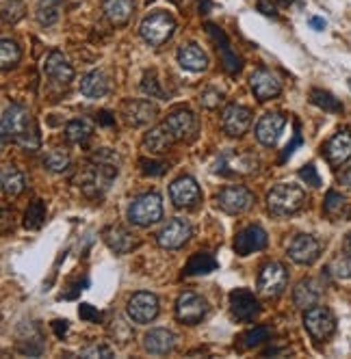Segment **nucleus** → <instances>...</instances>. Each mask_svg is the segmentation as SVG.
I'll return each instance as SVG.
<instances>
[{
  "label": "nucleus",
  "mask_w": 351,
  "mask_h": 359,
  "mask_svg": "<svg viewBox=\"0 0 351 359\" xmlns=\"http://www.w3.org/2000/svg\"><path fill=\"white\" fill-rule=\"evenodd\" d=\"M119 167L117 165H107V163H98V160L89 158V165L83 167L76 175V184L78 189L92 197V200H98L104 193L109 191L111 182L117 177Z\"/></svg>",
  "instance_id": "1"
},
{
  "label": "nucleus",
  "mask_w": 351,
  "mask_h": 359,
  "mask_svg": "<svg viewBox=\"0 0 351 359\" xmlns=\"http://www.w3.org/2000/svg\"><path fill=\"white\" fill-rule=\"evenodd\" d=\"M267 206L275 217H291L306 206V191L297 184H275L267 195Z\"/></svg>",
  "instance_id": "2"
},
{
  "label": "nucleus",
  "mask_w": 351,
  "mask_h": 359,
  "mask_svg": "<svg viewBox=\"0 0 351 359\" xmlns=\"http://www.w3.org/2000/svg\"><path fill=\"white\" fill-rule=\"evenodd\" d=\"M173 33H176V20H173V15L167 11L150 13L142 22V26H139V35L144 37V42L148 46H154V48L167 44Z\"/></svg>",
  "instance_id": "3"
},
{
  "label": "nucleus",
  "mask_w": 351,
  "mask_h": 359,
  "mask_svg": "<svg viewBox=\"0 0 351 359\" xmlns=\"http://www.w3.org/2000/svg\"><path fill=\"white\" fill-rule=\"evenodd\" d=\"M128 219L139 227H150L163 219V202L159 193H144L128 206Z\"/></svg>",
  "instance_id": "4"
},
{
  "label": "nucleus",
  "mask_w": 351,
  "mask_h": 359,
  "mask_svg": "<svg viewBox=\"0 0 351 359\" xmlns=\"http://www.w3.org/2000/svg\"><path fill=\"white\" fill-rule=\"evenodd\" d=\"M37 125H35L33 117H31V111L22 104H11L5 109L3 113V125H0V130H3V141L7 143L9 139L11 141H17L22 139L24 134L33 132Z\"/></svg>",
  "instance_id": "5"
},
{
  "label": "nucleus",
  "mask_w": 351,
  "mask_h": 359,
  "mask_svg": "<svg viewBox=\"0 0 351 359\" xmlns=\"http://www.w3.org/2000/svg\"><path fill=\"white\" fill-rule=\"evenodd\" d=\"M289 283V271L280 262H267L262 264L258 273V295L265 299H277L284 292Z\"/></svg>",
  "instance_id": "6"
},
{
  "label": "nucleus",
  "mask_w": 351,
  "mask_h": 359,
  "mask_svg": "<svg viewBox=\"0 0 351 359\" xmlns=\"http://www.w3.org/2000/svg\"><path fill=\"white\" fill-rule=\"evenodd\" d=\"M304 327L312 340L323 342L336 331V318L323 305H312V308L304 310Z\"/></svg>",
  "instance_id": "7"
},
{
  "label": "nucleus",
  "mask_w": 351,
  "mask_h": 359,
  "mask_svg": "<svg viewBox=\"0 0 351 359\" xmlns=\"http://www.w3.org/2000/svg\"><path fill=\"white\" fill-rule=\"evenodd\" d=\"M215 173L219 175H252L258 171V158L250 152H225L215 163Z\"/></svg>",
  "instance_id": "8"
},
{
  "label": "nucleus",
  "mask_w": 351,
  "mask_h": 359,
  "mask_svg": "<svg viewBox=\"0 0 351 359\" xmlns=\"http://www.w3.org/2000/svg\"><path fill=\"white\" fill-rule=\"evenodd\" d=\"M256 202V197L250 189H245L241 184H230L223 186L217 195V206L225 214H243L248 212Z\"/></svg>",
  "instance_id": "9"
},
{
  "label": "nucleus",
  "mask_w": 351,
  "mask_h": 359,
  "mask_svg": "<svg viewBox=\"0 0 351 359\" xmlns=\"http://www.w3.org/2000/svg\"><path fill=\"white\" fill-rule=\"evenodd\" d=\"M193 234V227L187 219H180V217H173L169 219L161 231L156 234V243H159V247L167 249V251H176V249H180L189 243Z\"/></svg>",
  "instance_id": "10"
},
{
  "label": "nucleus",
  "mask_w": 351,
  "mask_h": 359,
  "mask_svg": "<svg viewBox=\"0 0 351 359\" xmlns=\"http://www.w3.org/2000/svg\"><path fill=\"white\" fill-rule=\"evenodd\" d=\"M206 314H208V303L204 297L196 292L187 290L176 301V318L185 322V325H198V322L206 318Z\"/></svg>",
  "instance_id": "11"
},
{
  "label": "nucleus",
  "mask_w": 351,
  "mask_h": 359,
  "mask_svg": "<svg viewBox=\"0 0 351 359\" xmlns=\"http://www.w3.org/2000/svg\"><path fill=\"white\" fill-rule=\"evenodd\" d=\"M159 299L152 292H135L130 299H128V305H126V312H128V318L137 325H148L152 322L156 316H159Z\"/></svg>",
  "instance_id": "12"
},
{
  "label": "nucleus",
  "mask_w": 351,
  "mask_h": 359,
  "mask_svg": "<svg viewBox=\"0 0 351 359\" xmlns=\"http://www.w3.org/2000/svg\"><path fill=\"white\" fill-rule=\"evenodd\" d=\"M252 125V111L243 104H228L221 113V128L228 137H243Z\"/></svg>",
  "instance_id": "13"
},
{
  "label": "nucleus",
  "mask_w": 351,
  "mask_h": 359,
  "mask_svg": "<svg viewBox=\"0 0 351 359\" xmlns=\"http://www.w3.org/2000/svg\"><path fill=\"white\" fill-rule=\"evenodd\" d=\"M169 197L176 208H193L202 200V191L191 175H180L169 184Z\"/></svg>",
  "instance_id": "14"
},
{
  "label": "nucleus",
  "mask_w": 351,
  "mask_h": 359,
  "mask_svg": "<svg viewBox=\"0 0 351 359\" xmlns=\"http://www.w3.org/2000/svg\"><path fill=\"white\" fill-rule=\"evenodd\" d=\"M250 87H252L254 96L260 102L273 100V98H277L280 94H282V82H280V78L273 74L271 69H267V67H258V69L252 71Z\"/></svg>",
  "instance_id": "15"
},
{
  "label": "nucleus",
  "mask_w": 351,
  "mask_h": 359,
  "mask_svg": "<svg viewBox=\"0 0 351 359\" xmlns=\"http://www.w3.org/2000/svg\"><path fill=\"white\" fill-rule=\"evenodd\" d=\"M319 256H321V243L310 234L295 236L289 245V258L295 264L310 266L319 260Z\"/></svg>",
  "instance_id": "16"
},
{
  "label": "nucleus",
  "mask_w": 351,
  "mask_h": 359,
  "mask_svg": "<svg viewBox=\"0 0 351 359\" xmlns=\"http://www.w3.org/2000/svg\"><path fill=\"white\" fill-rule=\"evenodd\" d=\"M230 310H232L234 318L243 320V322H250V320L258 318L262 312L258 299L248 288H237L230 292Z\"/></svg>",
  "instance_id": "17"
},
{
  "label": "nucleus",
  "mask_w": 351,
  "mask_h": 359,
  "mask_svg": "<svg viewBox=\"0 0 351 359\" xmlns=\"http://www.w3.org/2000/svg\"><path fill=\"white\" fill-rule=\"evenodd\" d=\"M44 74L55 87H67L74 80V67L63 57V52L52 50L44 63Z\"/></svg>",
  "instance_id": "18"
},
{
  "label": "nucleus",
  "mask_w": 351,
  "mask_h": 359,
  "mask_svg": "<svg viewBox=\"0 0 351 359\" xmlns=\"http://www.w3.org/2000/svg\"><path fill=\"white\" fill-rule=\"evenodd\" d=\"M269 243V236L267 231L262 229L260 225H248L243 227L237 238H234V251L237 256H250V254H256V251H262Z\"/></svg>",
  "instance_id": "19"
},
{
  "label": "nucleus",
  "mask_w": 351,
  "mask_h": 359,
  "mask_svg": "<svg viewBox=\"0 0 351 359\" xmlns=\"http://www.w3.org/2000/svg\"><path fill=\"white\" fill-rule=\"evenodd\" d=\"M284 123H286V119L282 113H265L262 115L256 123V139H258L260 146L273 148L280 139V134H282V130H284Z\"/></svg>",
  "instance_id": "20"
},
{
  "label": "nucleus",
  "mask_w": 351,
  "mask_h": 359,
  "mask_svg": "<svg viewBox=\"0 0 351 359\" xmlns=\"http://www.w3.org/2000/svg\"><path fill=\"white\" fill-rule=\"evenodd\" d=\"M323 156L332 167H341L351 158V132L349 130H339L334 137H332L325 148H323Z\"/></svg>",
  "instance_id": "21"
},
{
  "label": "nucleus",
  "mask_w": 351,
  "mask_h": 359,
  "mask_svg": "<svg viewBox=\"0 0 351 359\" xmlns=\"http://www.w3.org/2000/svg\"><path fill=\"white\" fill-rule=\"evenodd\" d=\"M165 123H167V128H169V132L173 134L176 141H187V139H191L193 134H196V130H198L196 115H193L191 111H187V109L171 111L167 115Z\"/></svg>",
  "instance_id": "22"
},
{
  "label": "nucleus",
  "mask_w": 351,
  "mask_h": 359,
  "mask_svg": "<svg viewBox=\"0 0 351 359\" xmlns=\"http://www.w3.org/2000/svg\"><path fill=\"white\" fill-rule=\"evenodd\" d=\"M121 113H124L128 125H132V128H144V125L156 119L159 109H156V104H152L150 100H130L124 104V111Z\"/></svg>",
  "instance_id": "23"
},
{
  "label": "nucleus",
  "mask_w": 351,
  "mask_h": 359,
  "mask_svg": "<svg viewBox=\"0 0 351 359\" xmlns=\"http://www.w3.org/2000/svg\"><path fill=\"white\" fill-rule=\"evenodd\" d=\"M206 28H208V35L215 40V44H217V48H219L221 63H223L225 71H228V74H239L241 67H243V63H241V57H237V52L230 48V42H228L225 33H223L219 26H215V24H206Z\"/></svg>",
  "instance_id": "24"
},
{
  "label": "nucleus",
  "mask_w": 351,
  "mask_h": 359,
  "mask_svg": "<svg viewBox=\"0 0 351 359\" xmlns=\"http://www.w3.org/2000/svg\"><path fill=\"white\" fill-rule=\"evenodd\" d=\"M102 238L107 243V247L111 251H115L117 256H124V254H130V251L139 245L135 234L130 229H126L124 225H111L102 231Z\"/></svg>",
  "instance_id": "25"
},
{
  "label": "nucleus",
  "mask_w": 351,
  "mask_h": 359,
  "mask_svg": "<svg viewBox=\"0 0 351 359\" xmlns=\"http://www.w3.org/2000/svg\"><path fill=\"white\" fill-rule=\"evenodd\" d=\"M321 297H323L321 283L312 277L302 279L293 290V301H295L297 308H302V310H308V308H312V305H317L321 301Z\"/></svg>",
  "instance_id": "26"
},
{
  "label": "nucleus",
  "mask_w": 351,
  "mask_h": 359,
  "mask_svg": "<svg viewBox=\"0 0 351 359\" xmlns=\"http://www.w3.org/2000/svg\"><path fill=\"white\" fill-rule=\"evenodd\" d=\"M102 11H104V15H107V20L111 22V26L121 28L130 22L135 3L132 0H104Z\"/></svg>",
  "instance_id": "27"
},
{
  "label": "nucleus",
  "mask_w": 351,
  "mask_h": 359,
  "mask_svg": "<svg viewBox=\"0 0 351 359\" xmlns=\"http://www.w3.org/2000/svg\"><path fill=\"white\" fill-rule=\"evenodd\" d=\"M176 347V335L169 329H150L144 335V349L150 355H167Z\"/></svg>",
  "instance_id": "28"
},
{
  "label": "nucleus",
  "mask_w": 351,
  "mask_h": 359,
  "mask_svg": "<svg viewBox=\"0 0 351 359\" xmlns=\"http://www.w3.org/2000/svg\"><path fill=\"white\" fill-rule=\"evenodd\" d=\"M178 63L182 69H189V71H206L208 55L198 44H185L178 48Z\"/></svg>",
  "instance_id": "29"
},
{
  "label": "nucleus",
  "mask_w": 351,
  "mask_h": 359,
  "mask_svg": "<svg viewBox=\"0 0 351 359\" xmlns=\"http://www.w3.org/2000/svg\"><path fill=\"white\" fill-rule=\"evenodd\" d=\"M176 143L173 134L169 132L167 123H161V125H154V128L144 137V148L150 152V154H165L171 150V146Z\"/></svg>",
  "instance_id": "30"
},
{
  "label": "nucleus",
  "mask_w": 351,
  "mask_h": 359,
  "mask_svg": "<svg viewBox=\"0 0 351 359\" xmlns=\"http://www.w3.org/2000/svg\"><path fill=\"white\" fill-rule=\"evenodd\" d=\"M80 94L85 98H92V100L104 98L109 94L107 76H104L100 69H94V71H89V74H85L83 80H80Z\"/></svg>",
  "instance_id": "31"
},
{
  "label": "nucleus",
  "mask_w": 351,
  "mask_h": 359,
  "mask_svg": "<svg viewBox=\"0 0 351 359\" xmlns=\"http://www.w3.org/2000/svg\"><path fill=\"white\" fill-rule=\"evenodd\" d=\"M217 260L213 254H206V251H198V254H193L189 258V262L185 264V275L187 277H196V275H208L217 271Z\"/></svg>",
  "instance_id": "32"
},
{
  "label": "nucleus",
  "mask_w": 351,
  "mask_h": 359,
  "mask_svg": "<svg viewBox=\"0 0 351 359\" xmlns=\"http://www.w3.org/2000/svg\"><path fill=\"white\" fill-rule=\"evenodd\" d=\"M0 180H3V193L9 200L17 197L24 186H26V180H24V173L17 169L15 165H3V173H0Z\"/></svg>",
  "instance_id": "33"
},
{
  "label": "nucleus",
  "mask_w": 351,
  "mask_h": 359,
  "mask_svg": "<svg viewBox=\"0 0 351 359\" xmlns=\"http://www.w3.org/2000/svg\"><path fill=\"white\" fill-rule=\"evenodd\" d=\"M323 212L329 219H347L351 214V206L347 202V197L341 195L339 191H327L325 202H323Z\"/></svg>",
  "instance_id": "34"
},
{
  "label": "nucleus",
  "mask_w": 351,
  "mask_h": 359,
  "mask_svg": "<svg viewBox=\"0 0 351 359\" xmlns=\"http://www.w3.org/2000/svg\"><path fill=\"white\" fill-rule=\"evenodd\" d=\"M94 134V125L89 119H72L65 125V139L74 146H85Z\"/></svg>",
  "instance_id": "35"
},
{
  "label": "nucleus",
  "mask_w": 351,
  "mask_h": 359,
  "mask_svg": "<svg viewBox=\"0 0 351 359\" xmlns=\"http://www.w3.org/2000/svg\"><path fill=\"white\" fill-rule=\"evenodd\" d=\"M63 0H40L37 9H35V17L42 26H52L61 15Z\"/></svg>",
  "instance_id": "36"
},
{
  "label": "nucleus",
  "mask_w": 351,
  "mask_h": 359,
  "mask_svg": "<svg viewBox=\"0 0 351 359\" xmlns=\"http://www.w3.org/2000/svg\"><path fill=\"white\" fill-rule=\"evenodd\" d=\"M44 167L52 173H63L72 167V158L61 148H50L44 156Z\"/></svg>",
  "instance_id": "37"
},
{
  "label": "nucleus",
  "mask_w": 351,
  "mask_h": 359,
  "mask_svg": "<svg viewBox=\"0 0 351 359\" xmlns=\"http://www.w3.org/2000/svg\"><path fill=\"white\" fill-rule=\"evenodd\" d=\"M310 102L314 106H319V109L325 113H343V102L332 96L329 91H323V89H312Z\"/></svg>",
  "instance_id": "38"
},
{
  "label": "nucleus",
  "mask_w": 351,
  "mask_h": 359,
  "mask_svg": "<svg viewBox=\"0 0 351 359\" xmlns=\"http://www.w3.org/2000/svg\"><path fill=\"white\" fill-rule=\"evenodd\" d=\"M20 59H22V50L13 40L5 37L3 42H0V67L7 71V69H11L20 63Z\"/></svg>",
  "instance_id": "39"
},
{
  "label": "nucleus",
  "mask_w": 351,
  "mask_h": 359,
  "mask_svg": "<svg viewBox=\"0 0 351 359\" xmlns=\"http://www.w3.org/2000/svg\"><path fill=\"white\" fill-rule=\"evenodd\" d=\"M269 327L265 325H256L254 329L250 331H245L241 338H239V349H254V347H260V344H265L267 340H269Z\"/></svg>",
  "instance_id": "40"
},
{
  "label": "nucleus",
  "mask_w": 351,
  "mask_h": 359,
  "mask_svg": "<svg viewBox=\"0 0 351 359\" xmlns=\"http://www.w3.org/2000/svg\"><path fill=\"white\" fill-rule=\"evenodd\" d=\"M46 221V202L35 200L24 212V227L26 229H40Z\"/></svg>",
  "instance_id": "41"
},
{
  "label": "nucleus",
  "mask_w": 351,
  "mask_h": 359,
  "mask_svg": "<svg viewBox=\"0 0 351 359\" xmlns=\"http://www.w3.org/2000/svg\"><path fill=\"white\" fill-rule=\"evenodd\" d=\"M325 271H327L332 277L343 279V281H349V279H351V254H345V251H343V256H339V258L332 260Z\"/></svg>",
  "instance_id": "42"
},
{
  "label": "nucleus",
  "mask_w": 351,
  "mask_h": 359,
  "mask_svg": "<svg viewBox=\"0 0 351 359\" xmlns=\"http://www.w3.org/2000/svg\"><path fill=\"white\" fill-rule=\"evenodd\" d=\"M24 3L22 0H5L3 3V22L5 24H15L24 17Z\"/></svg>",
  "instance_id": "43"
},
{
  "label": "nucleus",
  "mask_w": 351,
  "mask_h": 359,
  "mask_svg": "<svg viewBox=\"0 0 351 359\" xmlns=\"http://www.w3.org/2000/svg\"><path fill=\"white\" fill-rule=\"evenodd\" d=\"M142 91L150 98H161V100H167L165 91L161 89V80L156 78V71H146L144 74V80H142Z\"/></svg>",
  "instance_id": "44"
},
{
  "label": "nucleus",
  "mask_w": 351,
  "mask_h": 359,
  "mask_svg": "<svg viewBox=\"0 0 351 359\" xmlns=\"http://www.w3.org/2000/svg\"><path fill=\"white\" fill-rule=\"evenodd\" d=\"M109 331H111V335L117 340L119 344H126L128 340H132V329L128 327V322H124L121 318H113L111 320V327H109Z\"/></svg>",
  "instance_id": "45"
},
{
  "label": "nucleus",
  "mask_w": 351,
  "mask_h": 359,
  "mask_svg": "<svg viewBox=\"0 0 351 359\" xmlns=\"http://www.w3.org/2000/svg\"><path fill=\"white\" fill-rule=\"evenodd\" d=\"M200 102H202V106L204 109H217V106L223 102V91H219L217 87H206L204 91L200 94Z\"/></svg>",
  "instance_id": "46"
},
{
  "label": "nucleus",
  "mask_w": 351,
  "mask_h": 359,
  "mask_svg": "<svg viewBox=\"0 0 351 359\" xmlns=\"http://www.w3.org/2000/svg\"><path fill=\"white\" fill-rule=\"evenodd\" d=\"M139 167H142V173L146 175H163L167 171V163H163V160H148V158H142L139 160Z\"/></svg>",
  "instance_id": "47"
},
{
  "label": "nucleus",
  "mask_w": 351,
  "mask_h": 359,
  "mask_svg": "<svg viewBox=\"0 0 351 359\" xmlns=\"http://www.w3.org/2000/svg\"><path fill=\"white\" fill-rule=\"evenodd\" d=\"M80 357H102V359H109L113 357V351L107 347V344H92V347H87L80 351Z\"/></svg>",
  "instance_id": "48"
},
{
  "label": "nucleus",
  "mask_w": 351,
  "mask_h": 359,
  "mask_svg": "<svg viewBox=\"0 0 351 359\" xmlns=\"http://www.w3.org/2000/svg\"><path fill=\"white\" fill-rule=\"evenodd\" d=\"M300 177L304 180L306 184H310V186H321V177H319V173H317V167L314 165H306L304 169H300Z\"/></svg>",
  "instance_id": "49"
},
{
  "label": "nucleus",
  "mask_w": 351,
  "mask_h": 359,
  "mask_svg": "<svg viewBox=\"0 0 351 359\" xmlns=\"http://www.w3.org/2000/svg\"><path fill=\"white\" fill-rule=\"evenodd\" d=\"M78 316H80V320H85V322H98L102 316H100V312L94 308V305H89V303H80L78 305Z\"/></svg>",
  "instance_id": "50"
},
{
  "label": "nucleus",
  "mask_w": 351,
  "mask_h": 359,
  "mask_svg": "<svg viewBox=\"0 0 351 359\" xmlns=\"http://www.w3.org/2000/svg\"><path fill=\"white\" fill-rule=\"evenodd\" d=\"M300 146H302V134H300V125H297V128H295V139L284 148L282 156H280V163H286V160L293 156V152H295L297 148H300Z\"/></svg>",
  "instance_id": "51"
},
{
  "label": "nucleus",
  "mask_w": 351,
  "mask_h": 359,
  "mask_svg": "<svg viewBox=\"0 0 351 359\" xmlns=\"http://www.w3.org/2000/svg\"><path fill=\"white\" fill-rule=\"evenodd\" d=\"M98 123L104 125V128H113V125H115V117L109 111H100L98 113Z\"/></svg>",
  "instance_id": "52"
},
{
  "label": "nucleus",
  "mask_w": 351,
  "mask_h": 359,
  "mask_svg": "<svg viewBox=\"0 0 351 359\" xmlns=\"http://www.w3.org/2000/svg\"><path fill=\"white\" fill-rule=\"evenodd\" d=\"M339 182L351 189V163H349V165H345V167L339 171Z\"/></svg>",
  "instance_id": "53"
},
{
  "label": "nucleus",
  "mask_w": 351,
  "mask_h": 359,
  "mask_svg": "<svg viewBox=\"0 0 351 359\" xmlns=\"http://www.w3.org/2000/svg\"><path fill=\"white\" fill-rule=\"evenodd\" d=\"M258 11L265 13V15H269V17H275V15H277V13H275V7L269 3V0H258Z\"/></svg>",
  "instance_id": "54"
},
{
  "label": "nucleus",
  "mask_w": 351,
  "mask_h": 359,
  "mask_svg": "<svg viewBox=\"0 0 351 359\" xmlns=\"http://www.w3.org/2000/svg\"><path fill=\"white\" fill-rule=\"evenodd\" d=\"M52 329H55V333L59 338H63L65 331H67V320H55V322H52Z\"/></svg>",
  "instance_id": "55"
},
{
  "label": "nucleus",
  "mask_w": 351,
  "mask_h": 359,
  "mask_svg": "<svg viewBox=\"0 0 351 359\" xmlns=\"http://www.w3.org/2000/svg\"><path fill=\"white\" fill-rule=\"evenodd\" d=\"M310 26L314 30H323L325 28V20H323V17H310Z\"/></svg>",
  "instance_id": "56"
},
{
  "label": "nucleus",
  "mask_w": 351,
  "mask_h": 359,
  "mask_svg": "<svg viewBox=\"0 0 351 359\" xmlns=\"http://www.w3.org/2000/svg\"><path fill=\"white\" fill-rule=\"evenodd\" d=\"M343 251L345 254H351V231L345 236V240H343Z\"/></svg>",
  "instance_id": "57"
},
{
  "label": "nucleus",
  "mask_w": 351,
  "mask_h": 359,
  "mask_svg": "<svg viewBox=\"0 0 351 359\" xmlns=\"http://www.w3.org/2000/svg\"><path fill=\"white\" fill-rule=\"evenodd\" d=\"M200 9H202V13H208V9H210V0H200Z\"/></svg>",
  "instance_id": "58"
},
{
  "label": "nucleus",
  "mask_w": 351,
  "mask_h": 359,
  "mask_svg": "<svg viewBox=\"0 0 351 359\" xmlns=\"http://www.w3.org/2000/svg\"><path fill=\"white\" fill-rule=\"evenodd\" d=\"M295 3V0H280V5H282V7H291Z\"/></svg>",
  "instance_id": "59"
},
{
  "label": "nucleus",
  "mask_w": 351,
  "mask_h": 359,
  "mask_svg": "<svg viewBox=\"0 0 351 359\" xmlns=\"http://www.w3.org/2000/svg\"><path fill=\"white\" fill-rule=\"evenodd\" d=\"M349 87H351V80H349Z\"/></svg>",
  "instance_id": "60"
}]
</instances>
